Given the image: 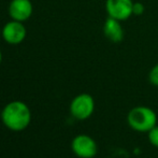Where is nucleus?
I'll return each instance as SVG.
<instances>
[{
	"label": "nucleus",
	"mask_w": 158,
	"mask_h": 158,
	"mask_svg": "<svg viewBox=\"0 0 158 158\" xmlns=\"http://www.w3.org/2000/svg\"><path fill=\"white\" fill-rule=\"evenodd\" d=\"M102 30H103L104 37L112 43H119L124 40L125 31L122 26V22L118 19L108 16V19L104 21Z\"/></svg>",
	"instance_id": "8"
},
{
	"label": "nucleus",
	"mask_w": 158,
	"mask_h": 158,
	"mask_svg": "<svg viewBox=\"0 0 158 158\" xmlns=\"http://www.w3.org/2000/svg\"><path fill=\"white\" fill-rule=\"evenodd\" d=\"M33 6L30 0H12L9 4V15L13 21L24 22L31 17Z\"/></svg>",
	"instance_id": "7"
},
{
	"label": "nucleus",
	"mask_w": 158,
	"mask_h": 158,
	"mask_svg": "<svg viewBox=\"0 0 158 158\" xmlns=\"http://www.w3.org/2000/svg\"><path fill=\"white\" fill-rule=\"evenodd\" d=\"M127 123L135 131L148 132L153 127L157 125V114L150 106H138L128 112Z\"/></svg>",
	"instance_id": "2"
},
{
	"label": "nucleus",
	"mask_w": 158,
	"mask_h": 158,
	"mask_svg": "<svg viewBox=\"0 0 158 158\" xmlns=\"http://www.w3.org/2000/svg\"><path fill=\"white\" fill-rule=\"evenodd\" d=\"M3 125L12 131H23L31 122V111L23 101H11L2 109L0 113Z\"/></svg>",
	"instance_id": "1"
},
{
	"label": "nucleus",
	"mask_w": 158,
	"mask_h": 158,
	"mask_svg": "<svg viewBox=\"0 0 158 158\" xmlns=\"http://www.w3.org/2000/svg\"><path fill=\"white\" fill-rule=\"evenodd\" d=\"M2 61V54H1V51H0V64H1Z\"/></svg>",
	"instance_id": "12"
},
{
	"label": "nucleus",
	"mask_w": 158,
	"mask_h": 158,
	"mask_svg": "<svg viewBox=\"0 0 158 158\" xmlns=\"http://www.w3.org/2000/svg\"><path fill=\"white\" fill-rule=\"evenodd\" d=\"M95 111V100L92 95L80 94L75 96L70 103V113L72 117L79 121L88 119Z\"/></svg>",
	"instance_id": "3"
},
{
	"label": "nucleus",
	"mask_w": 158,
	"mask_h": 158,
	"mask_svg": "<svg viewBox=\"0 0 158 158\" xmlns=\"http://www.w3.org/2000/svg\"><path fill=\"white\" fill-rule=\"evenodd\" d=\"M148 139L153 146L158 148V125L153 127L148 132Z\"/></svg>",
	"instance_id": "9"
},
{
	"label": "nucleus",
	"mask_w": 158,
	"mask_h": 158,
	"mask_svg": "<svg viewBox=\"0 0 158 158\" xmlns=\"http://www.w3.org/2000/svg\"><path fill=\"white\" fill-rule=\"evenodd\" d=\"M132 0H106V11L109 17L125 22L132 14Z\"/></svg>",
	"instance_id": "5"
},
{
	"label": "nucleus",
	"mask_w": 158,
	"mask_h": 158,
	"mask_svg": "<svg viewBox=\"0 0 158 158\" xmlns=\"http://www.w3.org/2000/svg\"><path fill=\"white\" fill-rule=\"evenodd\" d=\"M148 81L152 85L158 87V64H155L148 73Z\"/></svg>",
	"instance_id": "10"
},
{
	"label": "nucleus",
	"mask_w": 158,
	"mask_h": 158,
	"mask_svg": "<svg viewBox=\"0 0 158 158\" xmlns=\"http://www.w3.org/2000/svg\"><path fill=\"white\" fill-rule=\"evenodd\" d=\"M71 150L79 158H94L98 153V145L90 135L82 133L73 138Z\"/></svg>",
	"instance_id": "4"
},
{
	"label": "nucleus",
	"mask_w": 158,
	"mask_h": 158,
	"mask_svg": "<svg viewBox=\"0 0 158 158\" xmlns=\"http://www.w3.org/2000/svg\"><path fill=\"white\" fill-rule=\"evenodd\" d=\"M2 39L11 45L21 44L27 35V30L22 22L10 21L2 27Z\"/></svg>",
	"instance_id": "6"
},
{
	"label": "nucleus",
	"mask_w": 158,
	"mask_h": 158,
	"mask_svg": "<svg viewBox=\"0 0 158 158\" xmlns=\"http://www.w3.org/2000/svg\"><path fill=\"white\" fill-rule=\"evenodd\" d=\"M145 11V6L142 2H133V6H132V14L133 15H142Z\"/></svg>",
	"instance_id": "11"
}]
</instances>
